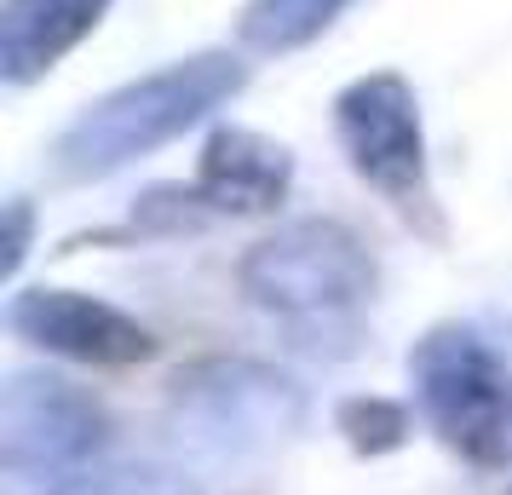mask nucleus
<instances>
[{"mask_svg":"<svg viewBox=\"0 0 512 495\" xmlns=\"http://www.w3.org/2000/svg\"><path fill=\"white\" fill-rule=\"evenodd\" d=\"M236 294L294 334H351L380 294V260L351 219L300 213L236 254Z\"/></svg>","mask_w":512,"mask_h":495,"instance_id":"nucleus-2","label":"nucleus"},{"mask_svg":"<svg viewBox=\"0 0 512 495\" xmlns=\"http://www.w3.org/2000/svg\"><path fill=\"white\" fill-rule=\"evenodd\" d=\"M6 329L29 352L70 369H144L162 352V334L139 311L75 283H24L6 300Z\"/></svg>","mask_w":512,"mask_h":495,"instance_id":"nucleus-7","label":"nucleus"},{"mask_svg":"<svg viewBox=\"0 0 512 495\" xmlns=\"http://www.w3.org/2000/svg\"><path fill=\"white\" fill-rule=\"evenodd\" d=\"M29 236H35V202L29 196H6V236H0V271L6 277H18L29 260Z\"/></svg>","mask_w":512,"mask_h":495,"instance_id":"nucleus-14","label":"nucleus"},{"mask_svg":"<svg viewBox=\"0 0 512 495\" xmlns=\"http://www.w3.org/2000/svg\"><path fill=\"white\" fill-rule=\"evenodd\" d=\"M328 127L346 156L351 179L374 190L397 219L432 225L438 190H432V139L415 81L403 70L351 75L328 104Z\"/></svg>","mask_w":512,"mask_h":495,"instance_id":"nucleus-5","label":"nucleus"},{"mask_svg":"<svg viewBox=\"0 0 512 495\" xmlns=\"http://www.w3.org/2000/svg\"><path fill=\"white\" fill-rule=\"evenodd\" d=\"M357 0H242L236 12V52L248 58H294L317 47Z\"/></svg>","mask_w":512,"mask_h":495,"instance_id":"nucleus-10","label":"nucleus"},{"mask_svg":"<svg viewBox=\"0 0 512 495\" xmlns=\"http://www.w3.org/2000/svg\"><path fill=\"white\" fill-rule=\"evenodd\" d=\"M116 444V415L93 386L52 363L12 369L0 386V472L24 484H64Z\"/></svg>","mask_w":512,"mask_h":495,"instance_id":"nucleus-6","label":"nucleus"},{"mask_svg":"<svg viewBox=\"0 0 512 495\" xmlns=\"http://www.w3.org/2000/svg\"><path fill=\"white\" fill-rule=\"evenodd\" d=\"M334 432L351 444V455H392L415 432V409L386 392H357L334 403Z\"/></svg>","mask_w":512,"mask_h":495,"instance_id":"nucleus-11","label":"nucleus"},{"mask_svg":"<svg viewBox=\"0 0 512 495\" xmlns=\"http://www.w3.org/2000/svg\"><path fill=\"white\" fill-rule=\"evenodd\" d=\"M116 0H0V87H41L75 47H87Z\"/></svg>","mask_w":512,"mask_h":495,"instance_id":"nucleus-9","label":"nucleus"},{"mask_svg":"<svg viewBox=\"0 0 512 495\" xmlns=\"http://www.w3.org/2000/svg\"><path fill=\"white\" fill-rule=\"evenodd\" d=\"M311 421V392L294 369L248 352L190 357L167 380V426L202 455H265Z\"/></svg>","mask_w":512,"mask_h":495,"instance_id":"nucleus-4","label":"nucleus"},{"mask_svg":"<svg viewBox=\"0 0 512 495\" xmlns=\"http://www.w3.org/2000/svg\"><path fill=\"white\" fill-rule=\"evenodd\" d=\"M294 179H300L294 144L259 133L248 121H213L190 173L213 219H265L294 196Z\"/></svg>","mask_w":512,"mask_h":495,"instance_id":"nucleus-8","label":"nucleus"},{"mask_svg":"<svg viewBox=\"0 0 512 495\" xmlns=\"http://www.w3.org/2000/svg\"><path fill=\"white\" fill-rule=\"evenodd\" d=\"M133 225H139V236H190V231H208V225H219L208 208H202V196H196V185H150L133 196Z\"/></svg>","mask_w":512,"mask_h":495,"instance_id":"nucleus-13","label":"nucleus"},{"mask_svg":"<svg viewBox=\"0 0 512 495\" xmlns=\"http://www.w3.org/2000/svg\"><path fill=\"white\" fill-rule=\"evenodd\" d=\"M47 495H202V484L167 461H98V467L52 484Z\"/></svg>","mask_w":512,"mask_h":495,"instance_id":"nucleus-12","label":"nucleus"},{"mask_svg":"<svg viewBox=\"0 0 512 495\" xmlns=\"http://www.w3.org/2000/svg\"><path fill=\"white\" fill-rule=\"evenodd\" d=\"M242 87H248V52L202 47L185 58H167L156 70L87 98L58 127V139L47 144L52 179L58 185H104L127 167L150 162L167 144L213 127Z\"/></svg>","mask_w":512,"mask_h":495,"instance_id":"nucleus-1","label":"nucleus"},{"mask_svg":"<svg viewBox=\"0 0 512 495\" xmlns=\"http://www.w3.org/2000/svg\"><path fill=\"white\" fill-rule=\"evenodd\" d=\"M403 375L415 415L455 461L489 478L512 467V375L472 323H432L403 352Z\"/></svg>","mask_w":512,"mask_h":495,"instance_id":"nucleus-3","label":"nucleus"}]
</instances>
